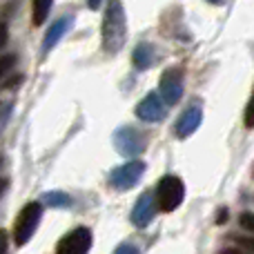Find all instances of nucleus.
Segmentation results:
<instances>
[{"mask_svg": "<svg viewBox=\"0 0 254 254\" xmlns=\"http://www.w3.org/2000/svg\"><path fill=\"white\" fill-rule=\"evenodd\" d=\"M45 203H47V205H67L69 196H67L65 192H49L47 196H45Z\"/></svg>", "mask_w": 254, "mask_h": 254, "instance_id": "nucleus-14", "label": "nucleus"}, {"mask_svg": "<svg viewBox=\"0 0 254 254\" xmlns=\"http://www.w3.org/2000/svg\"><path fill=\"white\" fill-rule=\"evenodd\" d=\"M9 252V243H7V232L0 230V254H7Z\"/></svg>", "mask_w": 254, "mask_h": 254, "instance_id": "nucleus-20", "label": "nucleus"}, {"mask_svg": "<svg viewBox=\"0 0 254 254\" xmlns=\"http://www.w3.org/2000/svg\"><path fill=\"white\" fill-rule=\"evenodd\" d=\"M114 254H138V250H136V246H129V243H123V246H119V248H116Z\"/></svg>", "mask_w": 254, "mask_h": 254, "instance_id": "nucleus-19", "label": "nucleus"}, {"mask_svg": "<svg viewBox=\"0 0 254 254\" xmlns=\"http://www.w3.org/2000/svg\"><path fill=\"white\" fill-rule=\"evenodd\" d=\"M71 22H74V18L67 16V18H61V20H56L52 27H49L47 36H45V40H43V49H45V52H49V49H52L54 45H56L58 40L65 36V31L71 27Z\"/></svg>", "mask_w": 254, "mask_h": 254, "instance_id": "nucleus-11", "label": "nucleus"}, {"mask_svg": "<svg viewBox=\"0 0 254 254\" xmlns=\"http://www.w3.org/2000/svg\"><path fill=\"white\" fill-rule=\"evenodd\" d=\"M16 65V56L13 54H7V56H0V78H2L4 74H7L11 67Z\"/></svg>", "mask_w": 254, "mask_h": 254, "instance_id": "nucleus-16", "label": "nucleus"}, {"mask_svg": "<svg viewBox=\"0 0 254 254\" xmlns=\"http://www.w3.org/2000/svg\"><path fill=\"white\" fill-rule=\"evenodd\" d=\"M4 190H7V181H4V179H0V194H2Z\"/></svg>", "mask_w": 254, "mask_h": 254, "instance_id": "nucleus-25", "label": "nucleus"}, {"mask_svg": "<svg viewBox=\"0 0 254 254\" xmlns=\"http://www.w3.org/2000/svg\"><path fill=\"white\" fill-rule=\"evenodd\" d=\"M185 185L179 176H163L156 188V205L161 212H172L183 203Z\"/></svg>", "mask_w": 254, "mask_h": 254, "instance_id": "nucleus-3", "label": "nucleus"}, {"mask_svg": "<svg viewBox=\"0 0 254 254\" xmlns=\"http://www.w3.org/2000/svg\"><path fill=\"white\" fill-rule=\"evenodd\" d=\"M54 0H31V13H34V25H43L49 16V9H52Z\"/></svg>", "mask_w": 254, "mask_h": 254, "instance_id": "nucleus-13", "label": "nucleus"}, {"mask_svg": "<svg viewBox=\"0 0 254 254\" xmlns=\"http://www.w3.org/2000/svg\"><path fill=\"white\" fill-rule=\"evenodd\" d=\"M136 116L145 123H161L167 116V105L161 101L156 92H149L143 101L136 105Z\"/></svg>", "mask_w": 254, "mask_h": 254, "instance_id": "nucleus-8", "label": "nucleus"}, {"mask_svg": "<svg viewBox=\"0 0 254 254\" xmlns=\"http://www.w3.org/2000/svg\"><path fill=\"white\" fill-rule=\"evenodd\" d=\"M207 2H212V4H223L225 0H207Z\"/></svg>", "mask_w": 254, "mask_h": 254, "instance_id": "nucleus-26", "label": "nucleus"}, {"mask_svg": "<svg viewBox=\"0 0 254 254\" xmlns=\"http://www.w3.org/2000/svg\"><path fill=\"white\" fill-rule=\"evenodd\" d=\"M143 172H145V163L134 158V161L125 163V165L116 167V170L112 172L110 183H112V188H116V190H129L140 181Z\"/></svg>", "mask_w": 254, "mask_h": 254, "instance_id": "nucleus-7", "label": "nucleus"}, {"mask_svg": "<svg viewBox=\"0 0 254 254\" xmlns=\"http://www.w3.org/2000/svg\"><path fill=\"white\" fill-rule=\"evenodd\" d=\"M239 223H241L243 230H250V232H254V214H250V212H246V214L239 216Z\"/></svg>", "mask_w": 254, "mask_h": 254, "instance_id": "nucleus-17", "label": "nucleus"}, {"mask_svg": "<svg viewBox=\"0 0 254 254\" xmlns=\"http://www.w3.org/2000/svg\"><path fill=\"white\" fill-rule=\"evenodd\" d=\"M114 147L123 156H138L145 149V136L136 127H121L114 134Z\"/></svg>", "mask_w": 254, "mask_h": 254, "instance_id": "nucleus-6", "label": "nucleus"}, {"mask_svg": "<svg viewBox=\"0 0 254 254\" xmlns=\"http://www.w3.org/2000/svg\"><path fill=\"white\" fill-rule=\"evenodd\" d=\"M243 123H246L248 129H254V92H252V96H250V103H248V107H246Z\"/></svg>", "mask_w": 254, "mask_h": 254, "instance_id": "nucleus-15", "label": "nucleus"}, {"mask_svg": "<svg viewBox=\"0 0 254 254\" xmlns=\"http://www.w3.org/2000/svg\"><path fill=\"white\" fill-rule=\"evenodd\" d=\"M92 248V232L87 228H74L58 241L56 254H87Z\"/></svg>", "mask_w": 254, "mask_h": 254, "instance_id": "nucleus-5", "label": "nucleus"}, {"mask_svg": "<svg viewBox=\"0 0 254 254\" xmlns=\"http://www.w3.org/2000/svg\"><path fill=\"white\" fill-rule=\"evenodd\" d=\"M40 216H43V205H40L38 201L27 203L20 210L16 223H13V243H16L18 248L29 243V239L34 237L36 228H38V223H40Z\"/></svg>", "mask_w": 254, "mask_h": 254, "instance_id": "nucleus-2", "label": "nucleus"}, {"mask_svg": "<svg viewBox=\"0 0 254 254\" xmlns=\"http://www.w3.org/2000/svg\"><path fill=\"white\" fill-rule=\"evenodd\" d=\"M131 63H134V67L136 69H140V71L147 69V67L154 63V47L149 43L136 45L134 54H131Z\"/></svg>", "mask_w": 254, "mask_h": 254, "instance_id": "nucleus-12", "label": "nucleus"}, {"mask_svg": "<svg viewBox=\"0 0 254 254\" xmlns=\"http://www.w3.org/2000/svg\"><path fill=\"white\" fill-rule=\"evenodd\" d=\"M201 121H203L201 105H190L188 110L179 116V121H176V136H179V138H188V136H192L194 131L198 129Z\"/></svg>", "mask_w": 254, "mask_h": 254, "instance_id": "nucleus-9", "label": "nucleus"}, {"mask_svg": "<svg viewBox=\"0 0 254 254\" xmlns=\"http://www.w3.org/2000/svg\"><path fill=\"white\" fill-rule=\"evenodd\" d=\"M154 210H156V198H154L152 192H143L140 198L136 201L134 210H131V223L136 228H145V225L152 221Z\"/></svg>", "mask_w": 254, "mask_h": 254, "instance_id": "nucleus-10", "label": "nucleus"}, {"mask_svg": "<svg viewBox=\"0 0 254 254\" xmlns=\"http://www.w3.org/2000/svg\"><path fill=\"white\" fill-rule=\"evenodd\" d=\"M7 43V22H0V49Z\"/></svg>", "mask_w": 254, "mask_h": 254, "instance_id": "nucleus-21", "label": "nucleus"}, {"mask_svg": "<svg viewBox=\"0 0 254 254\" xmlns=\"http://www.w3.org/2000/svg\"><path fill=\"white\" fill-rule=\"evenodd\" d=\"M234 241L239 243V246L243 248V250H248V252H254V241L252 239H246V237H232Z\"/></svg>", "mask_w": 254, "mask_h": 254, "instance_id": "nucleus-18", "label": "nucleus"}, {"mask_svg": "<svg viewBox=\"0 0 254 254\" xmlns=\"http://www.w3.org/2000/svg\"><path fill=\"white\" fill-rule=\"evenodd\" d=\"M87 4H89V9H98L101 7V0H87Z\"/></svg>", "mask_w": 254, "mask_h": 254, "instance_id": "nucleus-23", "label": "nucleus"}, {"mask_svg": "<svg viewBox=\"0 0 254 254\" xmlns=\"http://www.w3.org/2000/svg\"><path fill=\"white\" fill-rule=\"evenodd\" d=\"M185 89V74L181 67H172V69H165L161 76V101L165 105H176L183 96Z\"/></svg>", "mask_w": 254, "mask_h": 254, "instance_id": "nucleus-4", "label": "nucleus"}, {"mask_svg": "<svg viewBox=\"0 0 254 254\" xmlns=\"http://www.w3.org/2000/svg\"><path fill=\"white\" fill-rule=\"evenodd\" d=\"M103 49L107 54H119L123 49L127 40V20H125V9L121 0H110L103 13Z\"/></svg>", "mask_w": 254, "mask_h": 254, "instance_id": "nucleus-1", "label": "nucleus"}, {"mask_svg": "<svg viewBox=\"0 0 254 254\" xmlns=\"http://www.w3.org/2000/svg\"><path fill=\"white\" fill-rule=\"evenodd\" d=\"M225 221H228V210H225V207H221L219 216H216V223H225Z\"/></svg>", "mask_w": 254, "mask_h": 254, "instance_id": "nucleus-22", "label": "nucleus"}, {"mask_svg": "<svg viewBox=\"0 0 254 254\" xmlns=\"http://www.w3.org/2000/svg\"><path fill=\"white\" fill-rule=\"evenodd\" d=\"M221 254H243V250H234V248H228V250H221Z\"/></svg>", "mask_w": 254, "mask_h": 254, "instance_id": "nucleus-24", "label": "nucleus"}]
</instances>
